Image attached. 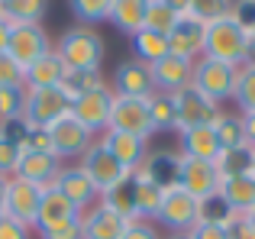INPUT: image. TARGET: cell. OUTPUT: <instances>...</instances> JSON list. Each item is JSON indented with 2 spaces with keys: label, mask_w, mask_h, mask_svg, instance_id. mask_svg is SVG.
<instances>
[{
  "label": "cell",
  "mask_w": 255,
  "mask_h": 239,
  "mask_svg": "<svg viewBox=\"0 0 255 239\" xmlns=\"http://www.w3.org/2000/svg\"><path fill=\"white\" fill-rule=\"evenodd\" d=\"M68 71H100L104 65V36L87 26H71L52 45Z\"/></svg>",
  "instance_id": "1"
},
{
  "label": "cell",
  "mask_w": 255,
  "mask_h": 239,
  "mask_svg": "<svg viewBox=\"0 0 255 239\" xmlns=\"http://www.w3.org/2000/svg\"><path fill=\"white\" fill-rule=\"evenodd\" d=\"M246 55H249V36L233 23V16H223L217 23L207 26L204 36V58H213V62H226L243 68Z\"/></svg>",
  "instance_id": "2"
},
{
  "label": "cell",
  "mask_w": 255,
  "mask_h": 239,
  "mask_svg": "<svg viewBox=\"0 0 255 239\" xmlns=\"http://www.w3.org/2000/svg\"><path fill=\"white\" fill-rule=\"evenodd\" d=\"M236 78H239L236 65L213 62V58L200 55L197 62H194V81H191V88L200 91L207 101L223 104V101H233V94H236Z\"/></svg>",
  "instance_id": "3"
},
{
  "label": "cell",
  "mask_w": 255,
  "mask_h": 239,
  "mask_svg": "<svg viewBox=\"0 0 255 239\" xmlns=\"http://www.w3.org/2000/svg\"><path fill=\"white\" fill-rule=\"evenodd\" d=\"M71 114V101L62 94L58 88L49 91H26V110H23V123L36 126V129H49L52 123H58L62 117Z\"/></svg>",
  "instance_id": "4"
},
{
  "label": "cell",
  "mask_w": 255,
  "mask_h": 239,
  "mask_svg": "<svg viewBox=\"0 0 255 239\" xmlns=\"http://www.w3.org/2000/svg\"><path fill=\"white\" fill-rule=\"evenodd\" d=\"M42 197H45V188L39 184H29L23 178L13 175L6 181V204H3V217L23 223V227H36L39 220V207H42Z\"/></svg>",
  "instance_id": "5"
},
{
  "label": "cell",
  "mask_w": 255,
  "mask_h": 239,
  "mask_svg": "<svg viewBox=\"0 0 255 239\" xmlns=\"http://www.w3.org/2000/svg\"><path fill=\"white\" fill-rule=\"evenodd\" d=\"M107 129L117 132H129L149 142L155 136V126L149 117V101H139V97H113V110H110V126Z\"/></svg>",
  "instance_id": "6"
},
{
  "label": "cell",
  "mask_w": 255,
  "mask_h": 239,
  "mask_svg": "<svg viewBox=\"0 0 255 239\" xmlns=\"http://www.w3.org/2000/svg\"><path fill=\"white\" fill-rule=\"evenodd\" d=\"M52 52V36L45 32V26H13L10 29V42H6V55L19 65L29 68L39 58H45Z\"/></svg>",
  "instance_id": "7"
},
{
  "label": "cell",
  "mask_w": 255,
  "mask_h": 239,
  "mask_svg": "<svg viewBox=\"0 0 255 239\" xmlns=\"http://www.w3.org/2000/svg\"><path fill=\"white\" fill-rule=\"evenodd\" d=\"M81 168H84V175L91 178V184L97 188V194H100V197H104L107 191H113L126 175H129V171H126L123 165H120L117 158H113L100 142H94L91 149H87L84 155H81Z\"/></svg>",
  "instance_id": "8"
},
{
  "label": "cell",
  "mask_w": 255,
  "mask_h": 239,
  "mask_svg": "<svg viewBox=\"0 0 255 239\" xmlns=\"http://www.w3.org/2000/svg\"><path fill=\"white\" fill-rule=\"evenodd\" d=\"M110 91L117 97H139V101H149L155 94V81H152V71L145 62L139 58H126L113 68L110 78Z\"/></svg>",
  "instance_id": "9"
},
{
  "label": "cell",
  "mask_w": 255,
  "mask_h": 239,
  "mask_svg": "<svg viewBox=\"0 0 255 239\" xmlns=\"http://www.w3.org/2000/svg\"><path fill=\"white\" fill-rule=\"evenodd\" d=\"M155 223L168 227L171 233H191L197 223V201L181 188H168L162 194V204H158Z\"/></svg>",
  "instance_id": "10"
},
{
  "label": "cell",
  "mask_w": 255,
  "mask_h": 239,
  "mask_svg": "<svg viewBox=\"0 0 255 239\" xmlns=\"http://www.w3.org/2000/svg\"><path fill=\"white\" fill-rule=\"evenodd\" d=\"M174 107H178V132H187V129H197V126H213L217 117L223 114L220 104L207 101L200 91L194 88H184L174 94Z\"/></svg>",
  "instance_id": "11"
},
{
  "label": "cell",
  "mask_w": 255,
  "mask_h": 239,
  "mask_svg": "<svg viewBox=\"0 0 255 239\" xmlns=\"http://www.w3.org/2000/svg\"><path fill=\"white\" fill-rule=\"evenodd\" d=\"M49 139H52V155L55 158H81L94 145V132H87L71 114L49 126Z\"/></svg>",
  "instance_id": "12"
},
{
  "label": "cell",
  "mask_w": 255,
  "mask_h": 239,
  "mask_svg": "<svg viewBox=\"0 0 255 239\" xmlns=\"http://www.w3.org/2000/svg\"><path fill=\"white\" fill-rule=\"evenodd\" d=\"M178 188L187 191L194 201L220 194V171L213 162H197V158L181 155V171H178Z\"/></svg>",
  "instance_id": "13"
},
{
  "label": "cell",
  "mask_w": 255,
  "mask_h": 239,
  "mask_svg": "<svg viewBox=\"0 0 255 239\" xmlns=\"http://www.w3.org/2000/svg\"><path fill=\"white\" fill-rule=\"evenodd\" d=\"M113 91L110 88H100V91H91V94L78 97L71 104V117L84 126L87 132H107L110 126V110H113Z\"/></svg>",
  "instance_id": "14"
},
{
  "label": "cell",
  "mask_w": 255,
  "mask_h": 239,
  "mask_svg": "<svg viewBox=\"0 0 255 239\" xmlns=\"http://www.w3.org/2000/svg\"><path fill=\"white\" fill-rule=\"evenodd\" d=\"M204 36H207V26L184 10L181 19L174 23V29L168 32L171 55H181V58H187V62H197V58L204 55Z\"/></svg>",
  "instance_id": "15"
},
{
  "label": "cell",
  "mask_w": 255,
  "mask_h": 239,
  "mask_svg": "<svg viewBox=\"0 0 255 239\" xmlns=\"http://www.w3.org/2000/svg\"><path fill=\"white\" fill-rule=\"evenodd\" d=\"M129 220L120 217L117 210H110L104 201H97L94 207H87L81 214V233L84 239H123Z\"/></svg>",
  "instance_id": "16"
},
{
  "label": "cell",
  "mask_w": 255,
  "mask_h": 239,
  "mask_svg": "<svg viewBox=\"0 0 255 239\" xmlns=\"http://www.w3.org/2000/svg\"><path fill=\"white\" fill-rule=\"evenodd\" d=\"M149 71H152V81H155V91H162V94H178V91L191 88L194 81V62L171 55V52L165 58H158L155 65H149Z\"/></svg>",
  "instance_id": "17"
},
{
  "label": "cell",
  "mask_w": 255,
  "mask_h": 239,
  "mask_svg": "<svg viewBox=\"0 0 255 239\" xmlns=\"http://www.w3.org/2000/svg\"><path fill=\"white\" fill-rule=\"evenodd\" d=\"M100 145H104V149L110 152V155L117 158L126 171H139V168H142V162L149 158V152H152L145 139L129 136V132H117V129H107L104 139H100Z\"/></svg>",
  "instance_id": "18"
},
{
  "label": "cell",
  "mask_w": 255,
  "mask_h": 239,
  "mask_svg": "<svg viewBox=\"0 0 255 239\" xmlns=\"http://www.w3.org/2000/svg\"><path fill=\"white\" fill-rule=\"evenodd\" d=\"M81 220V210L62 194V191L52 184L45 188V197H42V207H39V220H36V230L39 233H49V230H58V227H68V223Z\"/></svg>",
  "instance_id": "19"
},
{
  "label": "cell",
  "mask_w": 255,
  "mask_h": 239,
  "mask_svg": "<svg viewBox=\"0 0 255 239\" xmlns=\"http://www.w3.org/2000/svg\"><path fill=\"white\" fill-rule=\"evenodd\" d=\"M58 175H62V158H55L52 152H23L16 165V178L39 184V188H52Z\"/></svg>",
  "instance_id": "20"
},
{
  "label": "cell",
  "mask_w": 255,
  "mask_h": 239,
  "mask_svg": "<svg viewBox=\"0 0 255 239\" xmlns=\"http://www.w3.org/2000/svg\"><path fill=\"white\" fill-rule=\"evenodd\" d=\"M178 171H181V152L152 149L149 158L142 162V168H139V175L145 181H152L155 188L168 191V188H178Z\"/></svg>",
  "instance_id": "21"
},
{
  "label": "cell",
  "mask_w": 255,
  "mask_h": 239,
  "mask_svg": "<svg viewBox=\"0 0 255 239\" xmlns=\"http://www.w3.org/2000/svg\"><path fill=\"white\" fill-rule=\"evenodd\" d=\"M55 188L62 191L65 197H68L71 204H75L78 210H84L87 207H94V204H97V188H94L91 184V178L84 175V168L81 165H71V168H62V175H58V181H55Z\"/></svg>",
  "instance_id": "22"
},
{
  "label": "cell",
  "mask_w": 255,
  "mask_h": 239,
  "mask_svg": "<svg viewBox=\"0 0 255 239\" xmlns=\"http://www.w3.org/2000/svg\"><path fill=\"white\" fill-rule=\"evenodd\" d=\"M181 136V155L184 158H197V162H213L223 155V145H220L213 126H197V129H187V132H178Z\"/></svg>",
  "instance_id": "23"
},
{
  "label": "cell",
  "mask_w": 255,
  "mask_h": 239,
  "mask_svg": "<svg viewBox=\"0 0 255 239\" xmlns=\"http://www.w3.org/2000/svg\"><path fill=\"white\" fill-rule=\"evenodd\" d=\"M65 75H68V68L62 65V58H58L55 49H52L45 58H39L36 65L26 68L23 84H26V91H49V88H62Z\"/></svg>",
  "instance_id": "24"
},
{
  "label": "cell",
  "mask_w": 255,
  "mask_h": 239,
  "mask_svg": "<svg viewBox=\"0 0 255 239\" xmlns=\"http://www.w3.org/2000/svg\"><path fill=\"white\" fill-rule=\"evenodd\" d=\"M220 197L233 207L236 217H246L249 210H255V175L223 178L220 181Z\"/></svg>",
  "instance_id": "25"
},
{
  "label": "cell",
  "mask_w": 255,
  "mask_h": 239,
  "mask_svg": "<svg viewBox=\"0 0 255 239\" xmlns=\"http://www.w3.org/2000/svg\"><path fill=\"white\" fill-rule=\"evenodd\" d=\"M123 36H136L139 29H145V0H110V19Z\"/></svg>",
  "instance_id": "26"
},
{
  "label": "cell",
  "mask_w": 255,
  "mask_h": 239,
  "mask_svg": "<svg viewBox=\"0 0 255 239\" xmlns=\"http://www.w3.org/2000/svg\"><path fill=\"white\" fill-rule=\"evenodd\" d=\"M49 3L45 0H0V16L10 26H42Z\"/></svg>",
  "instance_id": "27"
},
{
  "label": "cell",
  "mask_w": 255,
  "mask_h": 239,
  "mask_svg": "<svg viewBox=\"0 0 255 239\" xmlns=\"http://www.w3.org/2000/svg\"><path fill=\"white\" fill-rule=\"evenodd\" d=\"M184 13V3H174V0H145V29L158 32V36H168L174 29V23Z\"/></svg>",
  "instance_id": "28"
},
{
  "label": "cell",
  "mask_w": 255,
  "mask_h": 239,
  "mask_svg": "<svg viewBox=\"0 0 255 239\" xmlns=\"http://www.w3.org/2000/svg\"><path fill=\"white\" fill-rule=\"evenodd\" d=\"M217 171L220 181L223 178H239V175H252L255 171V149L252 145H236V149H226L217 158Z\"/></svg>",
  "instance_id": "29"
},
{
  "label": "cell",
  "mask_w": 255,
  "mask_h": 239,
  "mask_svg": "<svg viewBox=\"0 0 255 239\" xmlns=\"http://www.w3.org/2000/svg\"><path fill=\"white\" fill-rule=\"evenodd\" d=\"M168 36H158V32L152 29H139L136 36H132V58H139V62L145 65H155L158 58L168 55Z\"/></svg>",
  "instance_id": "30"
},
{
  "label": "cell",
  "mask_w": 255,
  "mask_h": 239,
  "mask_svg": "<svg viewBox=\"0 0 255 239\" xmlns=\"http://www.w3.org/2000/svg\"><path fill=\"white\" fill-rule=\"evenodd\" d=\"M100 88H110V84H107V78H104V71H68L58 91H62V94L75 104L78 97L91 94V91H100Z\"/></svg>",
  "instance_id": "31"
},
{
  "label": "cell",
  "mask_w": 255,
  "mask_h": 239,
  "mask_svg": "<svg viewBox=\"0 0 255 239\" xmlns=\"http://www.w3.org/2000/svg\"><path fill=\"white\" fill-rule=\"evenodd\" d=\"M149 117L155 132H178V107H174V94H155L149 97Z\"/></svg>",
  "instance_id": "32"
},
{
  "label": "cell",
  "mask_w": 255,
  "mask_h": 239,
  "mask_svg": "<svg viewBox=\"0 0 255 239\" xmlns=\"http://www.w3.org/2000/svg\"><path fill=\"white\" fill-rule=\"evenodd\" d=\"M162 194H165L162 188H155L152 181H145V178L136 171V217H139V220H152V223H155Z\"/></svg>",
  "instance_id": "33"
},
{
  "label": "cell",
  "mask_w": 255,
  "mask_h": 239,
  "mask_svg": "<svg viewBox=\"0 0 255 239\" xmlns=\"http://www.w3.org/2000/svg\"><path fill=\"white\" fill-rule=\"evenodd\" d=\"M233 220H236V214H233V207L220 194L197 201V223H210V227H233Z\"/></svg>",
  "instance_id": "34"
},
{
  "label": "cell",
  "mask_w": 255,
  "mask_h": 239,
  "mask_svg": "<svg viewBox=\"0 0 255 239\" xmlns=\"http://www.w3.org/2000/svg\"><path fill=\"white\" fill-rule=\"evenodd\" d=\"M68 10H71V16L78 19V26L94 29L97 23H107V19H110V0H71Z\"/></svg>",
  "instance_id": "35"
},
{
  "label": "cell",
  "mask_w": 255,
  "mask_h": 239,
  "mask_svg": "<svg viewBox=\"0 0 255 239\" xmlns=\"http://www.w3.org/2000/svg\"><path fill=\"white\" fill-rule=\"evenodd\" d=\"M213 132H217L220 145L226 149H236V145H246V129H243V114H220L217 123H213Z\"/></svg>",
  "instance_id": "36"
},
{
  "label": "cell",
  "mask_w": 255,
  "mask_h": 239,
  "mask_svg": "<svg viewBox=\"0 0 255 239\" xmlns=\"http://www.w3.org/2000/svg\"><path fill=\"white\" fill-rule=\"evenodd\" d=\"M23 110H26V84L0 88V123L23 120Z\"/></svg>",
  "instance_id": "37"
},
{
  "label": "cell",
  "mask_w": 255,
  "mask_h": 239,
  "mask_svg": "<svg viewBox=\"0 0 255 239\" xmlns=\"http://www.w3.org/2000/svg\"><path fill=\"white\" fill-rule=\"evenodd\" d=\"M233 101H236L239 114H255V65H243L239 68Z\"/></svg>",
  "instance_id": "38"
},
{
  "label": "cell",
  "mask_w": 255,
  "mask_h": 239,
  "mask_svg": "<svg viewBox=\"0 0 255 239\" xmlns=\"http://www.w3.org/2000/svg\"><path fill=\"white\" fill-rule=\"evenodd\" d=\"M230 6L233 3H210V0H191V3H184V10L191 13L194 19H200L204 26L217 23V19L230 16Z\"/></svg>",
  "instance_id": "39"
},
{
  "label": "cell",
  "mask_w": 255,
  "mask_h": 239,
  "mask_svg": "<svg viewBox=\"0 0 255 239\" xmlns=\"http://www.w3.org/2000/svg\"><path fill=\"white\" fill-rule=\"evenodd\" d=\"M19 158H23V149L13 145L10 139L0 136V178H13V175H16Z\"/></svg>",
  "instance_id": "40"
},
{
  "label": "cell",
  "mask_w": 255,
  "mask_h": 239,
  "mask_svg": "<svg viewBox=\"0 0 255 239\" xmlns=\"http://www.w3.org/2000/svg\"><path fill=\"white\" fill-rule=\"evenodd\" d=\"M230 16H233V23H236L239 29L246 32V36H252V32H255V0L233 3V6H230Z\"/></svg>",
  "instance_id": "41"
},
{
  "label": "cell",
  "mask_w": 255,
  "mask_h": 239,
  "mask_svg": "<svg viewBox=\"0 0 255 239\" xmlns=\"http://www.w3.org/2000/svg\"><path fill=\"white\" fill-rule=\"evenodd\" d=\"M26 71L13 62L6 52H0V88H10V84H23Z\"/></svg>",
  "instance_id": "42"
},
{
  "label": "cell",
  "mask_w": 255,
  "mask_h": 239,
  "mask_svg": "<svg viewBox=\"0 0 255 239\" xmlns=\"http://www.w3.org/2000/svg\"><path fill=\"white\" fill-rule=\"evenodd\" d=\"M23 152H52L49 129H36V126H29V129H26V139H23Z\"/></svg>",
  "instance_id": "43"
},
{
  "label": "cell",
  "mask_w": 255,
  "mask_h": 239,
  "mask_svg": "<svg viewBox=\"0 0 255 239\" xmlns=\"http://www.w3.org/2000/svg\"><path fill=\"white\" fill-rule=\"evenodd\" d=\"M123 239H162V236H158V230H155L152 220H132L129 227H126Z\"/></svg>",
  "instance_id": "44"
},
{
  "label": "cell",
  "mask_w": 255,
  "mask_h": 239,
  "mask_svg": "<svg viewBox=\"0 0 255 239\" xmlns=\"http://www.w3.org/2000/svg\"><path fill=\"white\" fill-rule=\"evenodd\" d=\"M191 239H230V227H210V223H194Z\"/></svg>",
  "instance_id": "45"
},
{
  "label": "cell",
  "mask_w": 255,
  "mask_h": 239,
  "mask_svg": "<svg viewBox=\"0 0 255 239\" xmlns=\"http://www.w3.org/2000/svg\"><path fill=\"white\" fill-rule=\"evenodd\" d=\"M0 239H29V227L10 220V217H0Z\"/></svg>",
  "instance_id": "46"
},
{
  "label": "cell",
  "mask_w": 255,
  "mask_h": 239,
  "mask_svg": "<svg viewBox=\"0 0 255 239\" xmlns=\"http://www.w3.org/2000/svg\"><path fill=\"white\" fill-rule=\"evenodd\" d=\"M230 239H255V230L246 223V217H236L230 227Z\"/></svg>",
  "instance_id": "47"
},
{
  "label": "cell",
  "mask_w": 255,
  "mask_h": 239,
  "mask_svg": "<svg viewBox=\"0 0 255 239\" xmlns=\"http://www.w3.org/2000/svg\"><path fill=\"white\" fill-rule=\"evenodd\" d=\"M243 129H246V145L255 149V114H243Z\"/></svg>",
  "instance_id": "48"
},
{
  "label": "cell",
  "mask_w": 255,
  "mask_h": 239,
  "mask_svg": "<svg viewBox=\"0 0 255 239\" xmlns=\"http://www.w3.org/2000/svg\"><path fill=\"white\" fill-rule=\"evenodd\" d=\"M10 29H13V26L6 23L3 16H0V52H6V42H10Z\"/></svg>",
  "instance_id": "49"
},
{
  "label": "cell",
  "mask_w": 255,
  "mask_h": 239,
  "mask_svg": "<svg viewBox=\"0 0 255 239\" xmlns=\"http://www.w3.org/2000/svg\"><path fill=\"white\" fill-rule=\"evenodd\" d=\"M6 181L10 178H0V217H3V204H6Z\"/></svg>",
  "instance_id": "50"
},
{
  "label": "cell",
  "mask_w": 255,
  "mask_h": 239,
  "mask_svg": "<svg viewBox=\"0 0 255 239\" xmlns=\"http://www.w3.org/2000/svg\"><path fill=\"white\" fill-rule=\"evenodd\" d=\"M246 65H255V32L249 36V55H246Z\"/></svg>",
  "instance_id": "51"
},
{
  "label": "cell",
  "mask_w": 255,
  "mask_h": 239,
  "mask_svg": "<svg viewBox=\"0 0 255 239\" xmlns=\"http://www.w3.org/2000/svg\"><path fill=\"white\" fill-rule=\"evenodd\" d=\"M246 223H249V227L255 230V210H249V214H246Z\"/></svg>",
  "instance_id": "52"
},
{
  "label": "cell",
  "mask_w": 255,
  "mask_h": 239,
  "mask_svg": "<svg viewBox=\"0 0 255 239\" xmlns=\"http://www.w3.org/2000/svg\"><path fill=\"white\" fill-rule=\"evenodd\" d=\"M168 239H191V233H171Z\"/></svg>",
  "instance_id": "53"
},
{
  "label": "cell",
  "mask_w": 255,
  "mask_h": 239,
  "mask_svg": "<svg viewBox=\"0 0 255 239\" xmlns=\"http://www.w3.org/2000/svg\"><path fill=\"white\" fill-rule=\"evenodd\" d=\"M252 175H255V171H252Z\"/></svg>",
  "instance_id": "54"
}]
</instances>
